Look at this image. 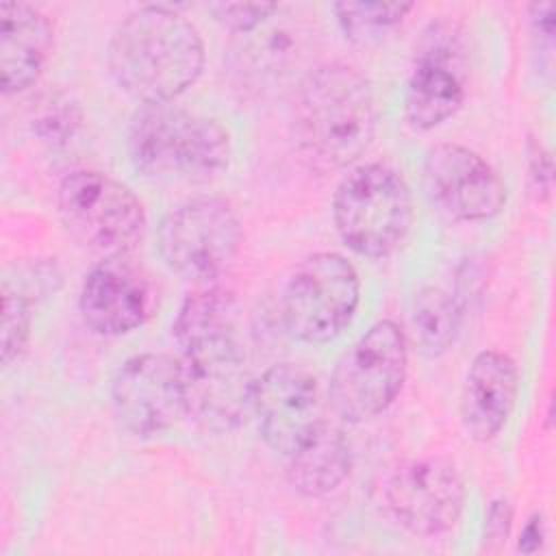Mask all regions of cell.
I'll use <instances>...</instances> for the list:
<instances>
[{
	"mask_svg": "<svg viewBox=\"0 0 556 556\" xmlns=\"http://www.w3.org/2000/svg\"><path fill=\"white\" fill-rule=\"evenodd\" d=\"M204 67L198 28L167 7L132 11L109 41V70L130 98L165 104L189 89Z\"/></svg>",
	"mask_w": 556,
	"mask_h": 556,
	"instance_id": "obj_2",
	"label": "cell"
},
{
	"mask_svg": "<svg viewBox=\"0 0 556 556\" xmlns=\"http://www.w3.org/2000/svg\"><path fill=\"white\" fill-rule=\"evenodd\" d=\"M352 454L341 428L319 421L313 434L289 454L287 478L295 491L308 497L334 491L350 473Z\"/></svg>",
	"mask_w": 556,
	"mask_h": 556,
	"instance_id": "obj_18",
	"label": "cell"
},
{
	"mask_svg": "<svg viewBox=\"0 0 556 556\" xmlns=\"http://www.w3.org/2000/svg\"><path fill=\"white\" fill-rule=\"evenodd\" d=\"M52 46L48 17L26 2H0L2 91H22L41 74Z\"/></svg>",
	"mask_w": 556,
	"mask_h": 556,
	"instance_id": "obj_16",
	"label": "cell"
},
{
	"mask_svg": "<svg viewBox=\"0 0 556 556\" xmlns=\"http://www.w3.org/2000/svg\"><path fill=\"white\" fill-rule=\"evenodd\" d=\"M465 91L458 74L441 48L424 52L408 78L404 113L413 128L430 130L452 117L463 104Z\"/></svg>",
	"mask_w": 556,
	"mask_h": 556,
	"instance_id": "obj_17",
	"label": "cell"
},
{
	"mask_svg": "<svg viewBox=\"0 0 556 556\" xmlns=\"http://www.w3.org/2000/svg\"><path fill=\"white\" fill-rule=\"evenodd\" d=\"M406 376V339L395 321L374 324L334 365L330 404L345 421L382 413L400 393Z\"/></svg>",
	"mask_w": 556,
	"mask_h": 556,
	"instance_id": "obj_7",
	"label": "cell"
},
{
	"mask_svg": "<svg viewBox=\"0 0 556 556\" xmlns=\"http://www.w3.org/2000/svg\"><path fill=\"white\" fill-rule=\"evenodd\" d=\"M334 15L345 33L356 43H376L395 28L413 2H337Z\"/></svg>",
	"mask_w": 556,
	"mask_h": 556,
	"instance_id": "obj_20",
	"label": "cell"
},
{
	"mask_svg": "<svg viewBox=\"0 0 556 556\" xmlns=\"http://www.w3.org/2000/svg\"><path fill=\"white\" fill-rule=\"evenodd\" d=\"M519 391V374L510 356L480 352L465 378L460 395L463 426L476 441H491L508 421Z\"/></svg>",
	"mask_w": 556,
	"mask_h": 556,
	"instance_id": "obj_15",
	"label": "cell"
},
{
	"mask_svg": "<svg viewBox=\"0 0 556 556\" xmlns=\"http://www.w3.org/2000/svg\"><path fill=\"white\" fill-rule=\"evenodd\" d=\"M530 176L539 191L549 193L552 185V161L541 143L530 141Z\"/></svg>",
	"mask_w": 556,
	"mask_h": 556,
	"instance_id": "obj_24",
	"label": "cell"
},
{
	"mask_svg": "<svg viewBox=\"0 0 556 556\" xmlns=\"http://www.w3.org/2000/svg\"><path fill=\"white\" fill-rule=\"evenodd\" d=\"M541 539H543V523H541V519H539V515H536V517H532V519L526 523V528H523V532H521L519 549H521V552H536L539 545H541Z\"/></svg>",
	"mask_w": 556,
	"mask_h": 556,
	"instance_id": "obj_25",
	"label": "cell"
},
{
	"mask_svg": "<svg viewBox=\"0 0 556 556\" xmlns=\"http://www.w3.org/2000/svg\"><path fill=\"white\" fill-rule=\"evenodd\" d=\"M376 122L371 85L350 65H317L298 85L295 135L306 154L324 165L343 167L365 154L376 135Z\"/></svg>",
	"mask_w": 556,
	"mask_h": 556,
	"instance_id": "obj_3",
	"label": "cell"
},
{
	"mask_svg": "<svg viewBox=\"0 0 556 556\" xmlns=\"http://www.w3.org/2000/svg\"><path fill=\"white\" fill-rule=\"evenodd\" d=\"M241 222L224 198H195L169 211L159 228L163 261L189 280H213L235 261Z\"/></svg>",
	"mask_w": 556,
	"mask_h": 556,
	"instance_id": "obj_9",
	"label": "cell"
},
{
	"mask_svg": "<svg viewBox=\"0 0 556 556\" xmlns=\"http://www.w3.org/2000/svg\"><path fill=\"white\" fill-rule=\"evenodd\" d=\"M78 306L93 332L126 334L139 328L152 311L150 282L124 256H111L87 274Z\"/></svg>",
	"mask_w": 556,
	"mask_h": 556,
	"instance_id": "obj_14",
	"label": "cell"
},
{
	"mask_svg": "<svg viewBox=\"0 0 556 556\" xmlns=\"http://www.w3.org/2000/svg\"><path fill=\"white\" fill-rule=\"evenodd\" d=\"M174 337L182 350L187 415L215 432L243 424L252 413L254 378L239 341L232 295L219 289L187 295Z\"/></svg>",
	"mask_w": 556,
	"mask_h": 556,
	"instance_id": "obj_1",
	"label": "cell"
},
{
	"mask_svg": "<svg viewBox=\"0 0 556 556\" xmlns=\"http://www.w3.org/2000/svg\"><path fill=\"white\" fill-rule=\"evenodd\" d=\"M111 406L117 424L137 437L165 432L187 415V389L180 358L137 354L113 376Z\"/></svg>",
	"mask_w": 556,
	"mask_h": 556,
	"instance_id": "obj_10",
	"label": "cell"
},
{
	"mask_svg": "<svg viewBox=\"0 0 556 556\" xmlns=\"http://www.w3.org/2000/svg\"><path fill=\"white\" fill-rule=\"evenodd\" d=\"M252 413L263 441L289 456L319 426V389L315 378L291 363L269 367L252 391Z\"/></svg>",
	"mask_w": 556,
	"mask_h": 556,
	"instance_id": "obj_13",
	"label": "cell"
},
{
	"mask_svg": "<svg viewBox=\"0 0 556 556\" xmlns=\"http://www.w3.org/2000/svg\"><path fill=\"white\" fill-rule=\"evenodd\" d=\"M424 185L445 215L463 222L489 219L506 202L500 174L473 150L456 143L434 146L426 154Z\"/></svg>",
	"mask_w": 556,
	"mask_h": 556,
	"instance_id": "obj_11",
	"label": "cell"
},
{
	"mask_svg": "<svg viewBox=\"0 0 556 556\" xmlns=\"http://www.w3.org/2000/svg\"><path fill=\"white\" fill-rule=\"evenodd\" d=\"M510 506L508 502H493L486 515V526H484V541H495L502 543L508 536L510 530Z\"/></svg>",
	"mask_w": 556,
	"mask_h": 556,
	"instance_id": "obj_23",
	"label": "cell"
},
{
	"mask_svg": "<svg viewBox=\"0 0 556 556\" xmlns=\"http://www.w3.org/2000/svg\"><path fill=\"white\" fill-rule=\"evenodd\" d=\"M30 334V302L20 291L4 282L2 289V363L9 365L20 356Z\"/></svg>",
	"mask_w": 556,
	"mask_h": 556,
	"instance_id": "obj_21",
	"label": "cell"
},
{
	"mask_svg": "<svg viewBox=\"0 0 556 556\" xmlns=\"http://www.w3.org/2000/svg\"><path fill=\"white\" fill-rule=\"evenodd\" d=\"M56 204L67 232L104 258L124 256L143 237L146 213L139 198L109 174H67L59 185Z\"/></svg>",
	"mask_w": 556,
	"mask_h": 556,
	"instance_id": "obj_6",
	"label": "cell"
},
{
	"mask_svg": "<svg viewBox=\"0 0 556 556\" xmlns=\"http://www.w3.org/2000/svg\"><path fill=\"white\" fill-rule=\"evenodd\" d=\"M413 330L426 354H443L454 343L458 330V308L454 300L434 287L419 291L413 306Z\"/></svg>",
	"mask_w": 556,
	"mask_h": 556,
	"instance_id": "obj_19",
	"label": "cell"
},
{
	"mask_svg": "<svg viewBox=\"0 0 556 556\" xmlns=\"http://www.w3.org/2000/svg\"><path fill=\"white\" fill-rule=\"evenodd\" d=\"M387 502L393 517L415 534H441L450 530L465 504V486L443 458L428 456L402 463L389 484Z\"/></svg>",
	"mask_w": 556,
	"mask_h": 556,
	"instance_id": "obj_12",
	"label": "cell"
},
{
	"mask_svg": "<svg viewBox=\"0 0 556 556\" xmlns=\"http://www.w3.org/2000/svg\"><path fill=\"white\" fill-rule=\"evenodd\" d=\"M358 274L334 252L308 256L282 295L287 330L304 343H328L343 332L358 306Z\"/></svg>",
	"mask_w": 556,
	"mask_h": 556,
	"instance_id": "obj_8",
	"label": "cell"
},
{
	"mask_svg": "<svg viewBox=\"0 0 556 556\" xmlns=\"http://www.w3.org/2000/svg\"><path fill=\"white\" fill-rule=\"evenodd\" d=\"M213 17L235 33H250L278 11L276 2H219L211 4Z\"/></svg>",
	"mask_w": 556,
	"mask_h": 556,
	"instance_id": "obj_22",
	"label": "cell"
},
{
	"mask_svg": "<svg viewBox=\"0 0 556 556\" xmlns=\"http://www.w3.org/2000/svg\"><path fill=\"white\" fill-rule=\"evenodd\" d=\"M337 230L361 256L393 254L413 224V200L404 178L380 163L354 167L337 187L332 200Z\"/></svg>",
	"mask_w": 556,
	"mask_h": 556,
	"instance_id": "obj_5",
	"label": "cell"
},
{
	"mask_svg": "<svg viewBox=\"0 0 556 556\" xmlns=\"http://www.w3.org/2000/svg\"><path fill=\"white\" fill-rule=\"evenodd\" d=\"M132 165L156 180L208 182L230 163L226 128L174 104H143L128 128Z\"/></svg>",
	"mask_w": 556,
	"mask_h": 556,
	"instance_id": "obj_4",
	"label": "cell"
}]
</instances>
